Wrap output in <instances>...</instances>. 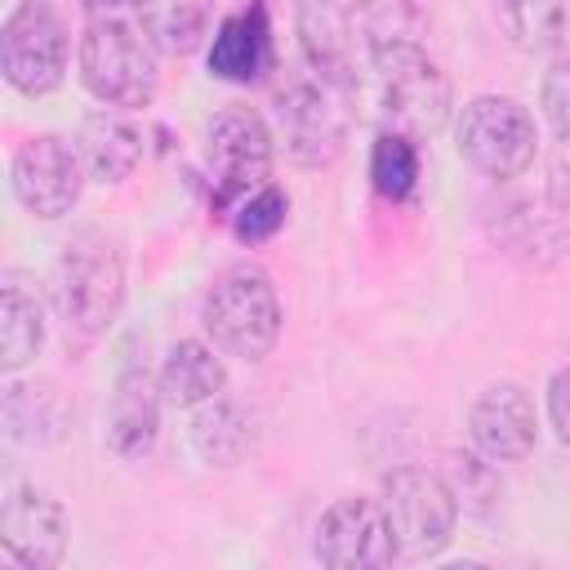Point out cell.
<instances>
[{"mask_svg": "<svg viewBox=\"0 0 570 570\" xmlns=\"http://www.w3.org/2000/svg\"><path fill=\"white\" fill-rule=\"evenodd\" d=\"M160 379H151L147 370H125L107 401V450L125 463L147 459L160 436Z\"/></svg>", "mask_w": 570, "mask_h": 570, "instance_id": "obj_14", "label": "cell"}, {"mask_svg": "<svg viewBox=\"0 0 570 570\" xmlns=\"http://www.w3.org/2000/svg\"><path fill=\"white\" fill-rule=\"evenodd\" d=\"M352 89L321 80L316 71L289 80L276 94V129L285 138V151L298 165H330L343 142H347V125H352Z\"/></svg>", "mask_w": 570, "mask_h": 570, "instance_id": "obj_8", "label": "cell"}, {"mask_svg": "<svg viewBox=\"0 0 570 570\" xmlns=\"http://www.w3.org/2000/svg\"><path fill=\"white\" fill-rule=\"evenodd\" d=\"M454 147L476 174L503 183V178H517L530 169L539 129H534L530 107H521L517 98L476 94L472 102H463V111L454 120Z\"/></svg>", "mask_w": 570, "mask_h": 570, "instance_id": "obj_7", "label": "cell"}, {"mask_svg": "<svg viewBox=\"0 0 570 570\" xmlns=\"http://www.w3.org/2000/svg\"><path fill=\"white\" fill-rule=\"evenodd\" d=\"M548 423H552L557 441L570 450V365L548 379Z\"/></svg>", "mask_w": 570, "mask_h": 570, "instance_id": "obj_27", "label": "cell"}, {"mask_svg": "<svg viewBox=\"0 0 570 570\" xmlns=\"http://www.w3.org/2000/svg\"><path fill=\"white\" fill-rule=\"evenodd\" d=\"M370 71L379 89V116L387 134H401L410 142H428L450 120V80L436 67V58L405 40V36H374L370 40Z\"/></svg>", "mask_w": 570, "mask_h": 570, "instance_id": "obj_2", "label": "cell"}, {"mask_svg": "<svg viewBox=\"0 0 570 570\" xmlns=\"http://www.w3.org/2000/svg\"><path fill=\"white\" fill-rule=\"evenodd\" d=\"M85 160L62 134H31L9 165V187L36 218H62L85 191Z\"/></svg>", "mask_w": 570, "mask_h": 570, "instance_id": "obj_10", "label": "cell"}, {"mask_svg": "<svg viewBox=\"0 0 570 570\" xmlns=\"http://www.w3.org/2000/svg\"><path fill=\"white\" fill-rule=\"evenodd\" d=\"M67 49V22L49 0H22L0 27V71L27 98H40L62 85Z\"/></svg>", "mask_w": 570, "mask_h": 570, "instance_id": "obj_9", "label": "cell"}, {"mask_svg": "<svg viewBox=\"0 0 570 570\" xmlns=\"http://www.w3.org/2000/svg\"><path fill=\"white\" fill-rule=\"evenodd\" d=\"M472 450L490 463H517L539 445V414L521 383H490L468 410Z\"/></svg>", "mask_w": 570, "mask_h": 570, "instance_id": "obj_13", "label": "cell"}, {"mask_svg": "<svg viewBox=\"0 0 570 570\" xmlns=\"http://www.w3.org/2000/svg\"><path fill=\"white\" fill-rule=\"evenodd\" d=\"M285 214H289V196L276 183H263L245 200H236V209L223 223L240 245H263L285 227Z\"/></svg>", "mask_w": 570, "mask_h": 570, "instance_id": "obj_24", "label": "cell"}, {"mask_svg": "<svg viewBox=\"0 0 570 570\" xmlns=\"http://www.w3.org/2000/svg\"><path fill=\"white\" fill-rule=\"evenodd\" d=\"M125 303V263L102 232H80L53 267V307L80 338L102 334Z\"/></svg>", "mask_w": 570, "mask_h": 570, "instance_id": "obj_4", "label": "cell"}, {"mask_svg": "<svg viewBox=\"0 0 570 570\" xmlns=\"http://www.w3.org/2000/svg\"><path fill=\"white\" fill-rule=\"evenodd\" d=\"M76 151L94 183H125L142 160V129L120 107H98L76 125Z\"/></svg>", "mask_w": 570, "mask_h": 570, "instance_id": "obj_16", "label": "cell"}, {"mask_svg": "<svg viewBox=\"0 0 570 570\" xmlns=\"http://www.w3.org/2000/svg\"><path fill=\"white\" fill-rule=\"evenodd\" d=\"M298 45L307 58V71H316L330 85H343L356 94V58L347 36V9L334 0H303L298 4Z\"/></svg>", "mask_w": 570, "mask_h": 570, "instance_id": "obj_17", "label": "cell"}, {"mask_svg": "<svg viewBox=\"0 0 570 570\" xmlns=\"http://www.w3.org/2000/svg\"><path fill=\"white\" fill-rule=\"evenodd\" d=\"M156 36L138 0H116L89 9V22L76 45V67L85 89L102 107H147L156 94Z\"/></svg>", "mask_w": 570, "mask_h": 570, "instance_id": "obj_1", "label": "cell"}, {"mask_svg": "<svg viewBox=\"0 0 570 570\" xmlns=\"http://www.w3.org/2000/svg\"><path fill=\"white\" fill-rule=\"evenodd\" d=\"M494 13L517 49L552 53L570 45V0H494Z\"/></svg>", "mask_w": 570, "mask_h": 570, "instance_id": "obj_21", "label": "cell"}, {"mask_svg": "<svg viewBox=\"0 0 570 570\" xmlns=\"http://www.w3.org/2000/svg\"><path fill=\"white\" fill-rule=\"evenodd\" d=\"M312 552L330 570H379V566H392L396 561V543H392V525H387L383 503L365 499V494L334 499L316 521Z\"/></svg>", "mask_w": 570, "mask_h": 570, "instance_id": "obj_11", "label": "cell"}, {"mask_svg": "<svg viewBox=\"0 0 570 570\" xmlns=\"http://www.w3.org/2000/svg\"><path fill=\"white\" fill-rule=\"evenodd\" d=\"M45 347V312L36 294H27L18 281L0 294V365L4 374H18L36 352Z\"/></svg>", "mask_w": 570, "mask_h": 570, "instance_id": "obj_22", "label": "cell"}, {"mask_svg": "<svg viewBox=\"0 0 570 570\" xmlns=\"http://www.w3.org/2000/svg\"><path fill=\"white\" fill-rule=\"evenodd\" d=\"M209 343L240 361H263L281 338V298L258 263H232L214 276L200 303Z\"/></svg>", "mask_w": 570, "mask_h": 570, "instance_id": "obj_3", "label": "cell"}, {"mask_svg": "<svg viewBox=\"0 0 570 570\" xmlns=\"http://www.w3.org/2000/svg\"><path fill=\"white\" fill-rule=\"evenodd\" d=\"M334 4H338V9H365L370 0H334Z\"/></svg>", "mask_w": 570, "mask_h": 570, "instance_id": "obj_28", "label": "cell"}, {"mask_svg": "<svg viewBox=\"0 0 570 570\" xmlns=\"http://www.w3.org/2000/svg\"><path fill=\"white\" fill-rule=\"evenodd\" d=\"M187 436H191V450L209 468H236L249 454V445H254V423H249V414L236 401L214 396V401L191 410Z\"/></svg>", "mask_w": 570, "mask_h": 570, "instance_id": "obj_20", "label": "cell"}, {"mask_svg": "<svg viewBox=\"0 0 570 570\" xmlns=\"http://www.w3.org/2000/svg\"><path fill=\"white\" fill-rule=\"evenodd\" d=\"M67 405L53 383H9L4 387V436L13 445H53L67 428Z\"/></svg>", "mask_w": 570, "mask_h": 570, "instance_id": "obj_19", "label": "cell"}, {"mask_svg": "<svg viewBox=\"0 0 570 570\" xmlns=\"http://www.w3.org/2000/svg\"><path fill=\"white\" fill-rule=\"evenodd\" d=\"M156 45L165 49H191L200 36H205V0H138Z\"/></svg>", "mask_w": 570, "mask_h": 570, "instance_id": "obj_25", "label": "cell"}, {"mask_svg": "<svg viewBox=\"0 0 570 570\" xmlns=\"http://www.w3.org/2000/svg\"><path fill=\"white\" fill-rule=\"evenodd\" d=\"M272 22H267V4L254 0L236 13H227L214 36H209V76L232 80V85H249L272 67Z\"/></svg>", "mask_w": 570, "mask_h": 570, "instance_id": "obj_15", "label": "cell"}, {"mask_svg": "<svg viewBox=\"0 0 570 570\" xmlns=\"http://www.w3.org/2000/svg\"><path fill=\"white\" fill-rule=\"evenodd\" d=\"M0 543L27 570L62 566V552H67V512H62V503L49 490L31 485V481H9L4 503H0Z\"/></svg>", "mask_w": 570, "mask_h": 570, "instance_id": "obj_12", "label": "cell"}, {"mask_svg": "<svg viewBox=\"0 0 570 570\" xmlns=\"http://www.w3.org/2000/svg\"><path fill=\"white\" fill-rule=\"evenodd\" d=\"M370 183L383 200H405L419 187V142L383 129L370 151Z\"/></svg>", "mask_w": 570, "mask_h": 570, "instance_id": "obj_23", "label": "cell"}, {"mask_svg": "<svg viewBox=\"0 0 570 570\" xmlns=\"http://www.w3.org/2000/svg\"><path fill=\"white\" fill-rule=\"evenodd\" d=\"M209 214L227 218L236 200L272 183V125L254 107H223L205 129Z\"/></svg>", "mask_w": 570, "mask_h": 570, "instance_id": "obj_5", "label": "cell"}, {"mask_svg": "<svg viewBox=\"0 0 570 570\" xmlns=\"http://www.w3.org/2000/svg\"><path fill=\"white\" fill-rule=\"evenodd\" d=\"M383 512L392 525L396 561H432L454 539L459 499L445 476L428 468H396L383 476Z\"/></svg>", "mask_w": 570, "mask_h": 570, "instance_id": "obj_6", "label": "cell"}, {"mask_svg": "<svg viewBox=\"0 0 570 570\" xmlns=\"http://www.w3.org/2000/svg\"><path fill=\"white\" fill-rule=\"evenodd\" d=\"M160 392L174 410H196L214 396H223L227 387V370H223V356L214 343H200V338H178L165 361H160Z\"/></svg>", "mask_w": 570, "mask_h": 570, "instance_id": "obj_18", "label": "cell"}, {"mask_svg": "<svg viewBox=\"0 0 570 570\" xmlns=\"http://www.w3.org/2000/svg\"><path fill=\"white\" fill-rule=\"evenodd\" d=\"M539 107H543V120L557 134L561 151H570V53H557L552 67L543 71Z\"/></svg>", "mask_w": 570, "mask_h": 570, "instance_id": "obj_26", "label": "cell"}]
</instances>
